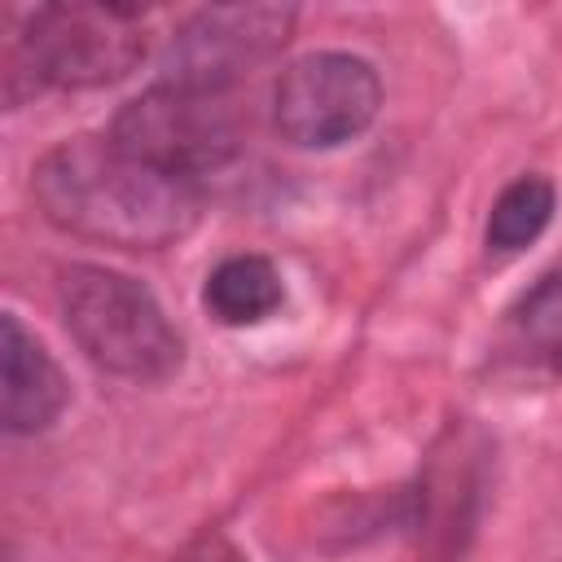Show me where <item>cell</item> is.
I'll list each match as a JSON object with an SVG mask.
<instances>
[{
    "label": "cell",
    "mask_w": 562,
    "mask_h": 562,
    "mask_svg": "<svg viewBox=\"0 0 562 562\" xmlns=\"http://www.w3.org/2000/svg\"><path fill=\"white\" fill-rule=\"evenodd\" d=\"M35 202L61 233L83 241L158 250L193 233L202 215L198 184L158 171L110 136H75L35 162Z\"/></svg>",
    "instance_id": "obj_1"
},
{
    "label": "cell",
    "mask_w": 562,
    "mask_h": 562,
    "mask_svg": "<svg viewBox=\"0 0 562 562\" xmlns=\"http://www.w3.org/2000/svg\"><path fill=\"white\" fill-rule=\"evenodd\" d=\"M61 321L92 364L132 382H162L180 369L184 342L158 299L101 263H75L57 285Z\"/></svg>",
    "instance_id": "obj_2"
},
{
    "label": "cell",
    "mask_w": 562,
    "mask_h": 562,
    "mask_svg": "<svg viewBox=\"0 0 562 562\" xmlns=\"http://www.w3.org/2000/svg\"><path fill=\"white\" fill-rule=\"evenodd\" d=\"M145 18L127 4H44L9 48V88L18 75L40 88H105L145 57Z\"/></svg>",
    "instance_id": "obj_3"
},
{
    "label": "cell",
    "mask_w": 562,
    "mask_h": 562,
    "mask_svg": "<svg viewBox=\"0 0 562 562\" xmlns=\"http://www.w3.org/2000/svg\"><path fill=\"white\" fill-rule=\"evenodd\" d=\"M110 140L132 158L171 171L189 184L228 167L237 158V123L211 92H189L176 83H158L132 97L110 127Z\"/></svg>",
    "instance_id": "obj_4"
},
{
    "label": "cell",
    "mask_w": 562,
    "mask_h": 562,
    "mask_svg": "<svg viewBox=\"0 0 562 562\" xmlns=\"http://www.w3.org/2000/svg\"><path fill=\"white\" fill-rule=\"evenodd\" d=\"M294 18H299L294 4H211V9H198L189 22L176 26V35L167 44L162 83L220 97L241 75H250L259 61L281 53V44L294 31Z\"/></svg>",
    "instance_id": "obj_5"
},
{
    "label": "cell",
    "mask_w": 562,
    "mask_h": 562,
    "mask_svg": "<svg viewBox=\"0 0 562 562\" xmlns=\"http://www.w3.org/2000/svg\"><path fill=\"white\" fill-rule=\"evenodd\" d=\"M382 105L378 70L356 53H307L290 61L272 92V119L303 149L356 140Z\"/></svg>",
    "instance_id": "obj_6"
},
{
    "label": "cell",
    "mask_w": 562,
    "mask_h": 562,
    "mask_svg": "<svg viewBox=\"0 0 562 562\" xmlns=\"http://www.w3.org/2000/svg\"><path fill=\"white\" fill-rule=\"evenodd\" d=\"M4 329V430L9 435H35L57 422L66 408V378L57 360L44 351L35 334L9 312L0 321Z\"/></svg>",
    "instance_id": "obj_7"
},
{
    "label": "cell",
    "mask_w": 562,
    "mask_h": 562,
    "mask_svg": "<svg viewBox=\"0 0 562 562\" xmlns=\"http://www.w3.org/2000/svg\"><path fill=\"white\" fill-rule=\"evenodd\" d=\"M202 303L220 325L246 329V325L268 321L285 303V285H281V272L263 255H228L224 263L211 268Z\"/></svg>",
    "instance_id": "obj_8"
},
{
    "label": "cell",
    "mask_w": 562,
    "mask_h": 562,
    "mask_svg": "<svg viewBox=\"0 0 562 562\" xmlns=\"http://www.w3.org/2000/svg\"><path fill=\"white\" fill-rule=\"evenodd\" d=\"M509 347L562 378V272L540 277L514 307H509Z\"/></svg>",
    "instance_id": "obj_9"
},
{
    "label": "cell",
    "mask_w": 562,
    "mask_h": 562,
    "mask_svg": "<svg viewBox=\"0 0 562 562\" xmlns=\"http://www.w3.org/2000/svg\"><path fill=\"white\" fill-rule=\"evenodd\" d=\"M553 184L544 176H518L514 184L501 189V198L492 202V215H487V246L501 250V255H514V250H527L553 220Z\"/></svg>",
    "instance_id": "obj_10"
},
{
    "label": "cell",
    "mask_w": 562,
    "mask_h": 562,
    "mask_svg": "<svg viewBox=\"0 0 562 562\" xmlns=\"http://www.w3.org/2000/svg\"><path fill=\"white\" fill-rule=\"evenodd\" d=\"M176 562H246L224 536H202V540H193Z\"/></svg>",
    "instance_id": "obj_11"
}]
</instances>
